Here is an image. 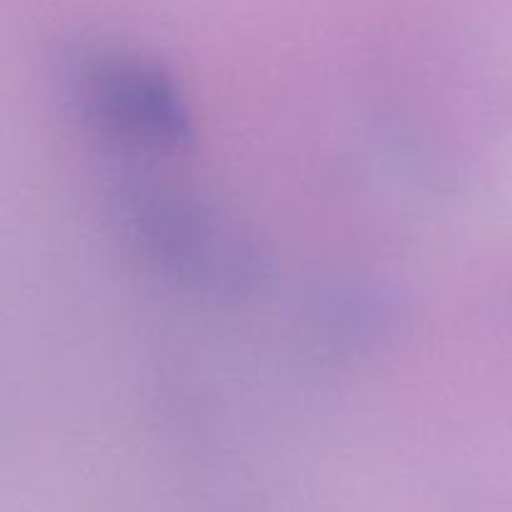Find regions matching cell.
<instances>
[{
    "mask_svg": "<svg viewBox=\"0 0 512 512\" xmlns=\"http://www.w3.org/2000/svg\"><path fill=\"white\" fill-rule=\"evenodd\" d=\"M65 90L98 128L145 145L185 148L193 115L173 75L153 60L108 48H78L65 58Z\"/></svg>",
    "mask_w": 512,
    "mask_h": 512,
    "instance_id": "obj_2",
    "label": "cell"
},
{
    "mask_svg": "<svg viewBox=\"0 0 512 512\" xmlns=\"http://www.w3.org/2000/svg\"><path fill=\"white\" fill-rule=\"evenodd\" d=\"M120 235L165 278L213 298H245L268 278L250 235L203 200L143 175L110 190Z\"/></svg>",
    "mask_w": 512,
    "mask_h": 512,
    "instance_id": "obj_1",
    "label": "cell"
}]
</instances>
